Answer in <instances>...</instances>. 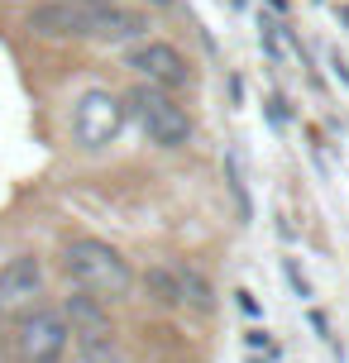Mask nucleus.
I'll list each match as a JSON object with an SVG mask.
<instances>
[{
	"label": "nucleus",
	"mask_w": 349,
	"mask_h": 363,
	"mask_svg": "<svg viewBox=\"0 0 349 363\" xmlns=\"http://www.w3.org/2000/svg\"><path fill=\"white\" fill-rule=\"evenodd\" d=\"M62 268H67V277H72L77 291H87V296H96V301H125L129 291H134V268H129V258L115 249V244H106V239L96 235H82V239H67V249H62Z\"/></svg>",
	"instance_id": "obj_1"
},
{
	"label": "nucleus",
	"mask_w": 349,
	"mask_h": 363,
	"mask_svg": "<svg viewBox=\"0 0 349 363\" xmlns=\"http://www.w3.org/2000/svg\"><path fill=\"white\" fill-rule=\"evenodd\" d=\"M120 101H125V115L144 129V139L153 148H187L192 144V129L196 125H192V115H187V106L177 96L139 82V86H129Z\"/></svg>",
	"instance_id": "obj_2"
},
{
	"label": "nucleus",
	"mask_w": 349,
	"mask_h": 363,
	"mask_svg": "<svg viewBox=\"0 0 349 363\" xmlns=\"http://www.w3.org/2000/svg\"><path fill=\"white\" fill-rule=\"evenodd\" d=\"M125 62L144 86H158V91H167V96H177V91L192 86V62H187V53L172 48L167 38H139L125 53Z\"/></svg>",
	"instance_id": "obj_3"
},
{
	"label": "nucleus",
	"mask_w": 349,
	"mask_h": 363,
	"mask_svg": "<svg viewBox=\"0 0 349 363\" xmlns=\"http://www.w3.org/2000/svg\"><path fill=\"white\" fill-rule=\"evenodd\" d=\"M67 345H72V330H67V320H62V311L34 306L29 315H19V325H15L19 363H62Z\"/></svg>",
	"instance_id": "obj_4"
},
{
	"label": "nucleus",
	"mask_w": 349,
	"mask_h": 363,
	"mask_svg": "<svg viewBox=\"0 0 349 363\" xmlns=\"http://www.w3.org/2000/svg\"><path fill=\"white\" fill-rule=\"evenodd\" d=\"M125 125V101L111 91H82L72 106V139L82 148H106Z\"/></svg>",
	"instance_id": "obj_5"
},
{
	"label": "nucleus",
	"mask_w": 349,
	"mask_h": 363,
	"mask_svg": "<svg viewBox=\"0 0 349 363\" xmlns=\"http://www.w3.org/2000/svg\"><path fill=\"white\" fill-rule=\"evenodd\" d=\"M92 19L96 5H67V0H38L29 5V34L48 38V43H92Z\"/></svg>",
	"instance_id": "obj_6"
},
{
	"label": "nucleus",
	"mask_w": 349,
	"mask_h": 363,
	"mask_svg": "<svg viewBox=\"0 0 349 363\" xmlns=\"http://www.w3.org/2000/svg\"><path fill=\"white\" fill-rule=\"evenodd\" d=\"M43 296V263L38 254H15L0 263V315H29Z\"/></svg>",
	"instance_id": "obj_7"
},
{
	"label": "nucleus",
	"mask_w": 349,
	"mask_h": 363,
	"mask_svg": "<svg viewBox=\"0 0 349 363\" xmlns=\"http://www.w3.org/2000/svg\"><path fill=\"white\" fill-rule=\"evenodd\" d=\"M62 320H67V330H72V345L77 349H106V345H120L115 340V320H111V306L106 301H96V296H87V291H77L62 301Z\"/></svg>",
	"instance_id": "obj_8"
},
{
	"label": "nucleus",
	"mask_w": 349,
	"mask_h": 363,
	"mask_svg": "<svg viewBox=\"0 0 349 363\" xmlns=\"http://www.w3.org/2000/svg\"><path fill=\"white\" fill-rule=\"evenodd\" d=\"M144 29H148L144 15H134V10H125V5L106 0V5H96L92 43H134V38L144 34Z\"/></svg>",
	"instance_id": "obj_9"
},
{
	"label": "nucleus",
	"mask_w": 349,
	"mask_h": 363,
	"mask_svg": "<svg viewBox=\"0 0 349 363\" xmlns=\"http://www.w3.org/2000/svg\"><path fill=\"white\" fill-rule=\"evenodd\" d=\"M177 268V291H182V306L196 311V315H211L216 311V282L206 277L196 263H172Z\"/></svg>",
	"instance_id": "obj_10"
},
{
	"label": "nucleus",
	"mask_w": 349,
	"mask_h": 363,
	"mask_svg": "<svg viewBox=\"0 0 349 363\" xmlns=\"http://www.w3.org/2000/svg\"><path fill=\"white\" fill-rule=\"evenodd\" d=\"M139 282H144V291H148V301H153V306L182 311V291H177V268H172V263H148Z\"/></svg>",
	"instance_id": "obj_11"
},
{
	"label": "nucleus",
	"mask_w": 349,
	"mask_h": 363,
	"mask_svg": "<svg viewBox=\"0 0 349 363\" xmlns=\"http://www.w3.org/2000/svg\"><path fill=\"white\" fill-rule=\"evenodd\" d=\"M282 277L292 282V291H297V296H311V282L301 277V268H297V258H282Z\"/></svg>",
	"instance_id": "obj_12"
},
{
	"label": "nucleus",
	"mask_w": 349,
	"mask_h": 363,
	"mask_svg": "<svg viewBox=\"0 0 349 363\" xmlns=\"http://www.w3.org/2000/svg\"><path fill=\"white\" fill-rule=\"evenodd\" d=\"M82 363H125L120 345H106V349H82Z\"/></svg>",
	"instance_id": "obj_13"
},
{
	"label": "nucleus",
	"mask_w": 349,
	"mask_h": 363,
	"mask_svg": "<svg viewBox=\"0 0 349 363\" xmlns=\"http://www.w3.org/2000/svg\"><path fill=\"white\" fill-rule=\"evenodd\" d=\"M239 311H244V315H258V301L249 296V291H239Z\"/></svg>",
	"instance_id": "obj_14"
},
{
	"label": "nucleus",
	"mask_w": 349,
	"mask_h": 363,
	"mask_svg": "<svg viewBox=\"0 0 349 363\" xmlns=\"http://www.w3.org/2000/svg\"><path fill=\"white\" fill-rule=\"evenodd\" d=\"M249 345H254V349H268V330H249Z\"/></svg>",
	"instance_id": "obj_15"
},
{
	"label": "nucleus",
	"mask_w": 349,
	"mask_h": 363,
	"mask_svg": "<svg viewBox=\"0 0 349 363\" xmlns=\"http://www.w3.org/2000/svg\"><path fill=\"white\" fill-rule=\"evenodd\" d=\"M139 5H148V10H167V5H177V0H139Z\"/></svg>",
	"instance_id": "obj_16"
},
{
	"label": "nucleus",
	"mask_w": 349,
	"mask_h": 363,
	"mask_svg": "<svg viewBox=\"0 0 349 363\" xmlns=\"http://www.w3.org/2000/svg\"><path fill=\"white\" fill-rule=\"evenodd\" d=\"M67 5H106V0H67Z\"/></svg>",
	"instance_id": "obj_17"
}]
</instances>
